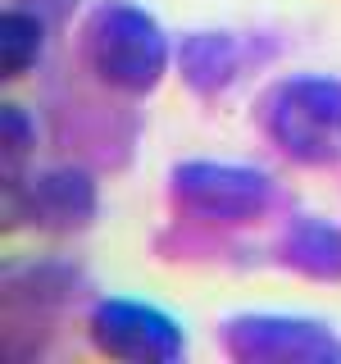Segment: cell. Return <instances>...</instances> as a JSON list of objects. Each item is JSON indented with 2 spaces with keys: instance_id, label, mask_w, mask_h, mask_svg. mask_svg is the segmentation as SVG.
I'll list each match as a JSON object with an SVG mask.
<instances>
[{
  "instance_id": "cell-6",
  "label": "cell",
  "mask_w": 341,
  "mask_h": 364,
  "mask_svg": "<svg viewBox=\"0 0 341 364\" xmlns=\"http://www.w3.org/2000/svg\"><path fill=\"white\" fill-rule=\"evenodd\" d=\"M28 214L50 232H73L96 219V182L82 168H50L28 187Z\"/></svg>"
},
{
  "instance_id": "cell-7",
  "label": "cell",
  "mask_w": 341,
  "mask_h": 364,
  "mask_svg": "<svg viewBox=\"0 0 341 364\" xmlns=\"http://www.w3.org/2000/svg\"><path fill=\"white\" fill-rule=\"evenodd\" d=\"M282 264L318 282H341V228L318 214L291 219L282 232Z\"/></svg>"
},
{
  "instance_id": "cell-5",
  "label": "cell",
  "mask_w": 341,
  "mask_h": 364,
  "mask_svg": "<svg viewBox=\"0 0 341 364\" xmlns=\"http://www.w3.org/2000/svg\"><path fill=\"white\" fill-rule=\"evenodd\" d=\"M91 341L100 355L128 364H173L182 360V333L168 314L151 310L141 301H100L91 310Z\"/></svg>"
},
{
  "instance_id": "cell-1",
  "label": "cell",
  "mask_w": 341,
  "mask_h": 364,
  "mask_svg": "<svg viewBox=\"0 0 341 364\" xmlns=\"http://www.w3.org/2000/svg\"><path fill=\"white\" fill-rule=\"evenodd\" d=\"M87 64L100 82L141 96L151 91L168 68V41L159 32V23L146 9L128 5V0H100L87 18L82 32Z\"/></svg>"
},
{
  "instance_id": "cell-10",
  "label": "cell",
  "mask_w": 341,
  "mask_h": 364,
  "mask_svg": "<svg viewBox=\"0 0 341 364\" xmlns=\"http://www.w3.org/2000/svg\"><path fill=\"white\" fill-rule=\"evenodd\" d=\"M5 151L9 155H28L32 151V128H28V114L18 105H5Z\"/></svg>"
},
{
  "instance_id": "cell-3",
  "label": "cell",
  "mask_w": 341,
  "mask_h": 364,
  "mask_svg": "<svg viewBox=\"0 0 341 364\" xmlns=\"http://www.w3.org/2000/svg\"><path fill=\"white\" fill-rule=\"evenodd\" d=\"M173 200L182 214L210 223H250L269 210L273 182L246 164H214V159H187L173 168Z\"/></svg>"
},
{
  "instance_id": "cell-11",
  "label": "cell",
  "mask_w": 341,
  "mask_h": 364,
  "mask_svg": "<svg viewBox=\"0 0 341 364\" xmlns=\"http://www.w3.org/2000/svg\"><path fill=\"white\" fill-rule=\"evenodd\" d=\"M23 9H32V14H41V18H64L68 9H73V0H18Z\"/></svg>"
},
{
  "instance_id": "cell-8",
  "label": "cell",
  "mask_w": 341,
  "mask_h": 364,
  "mask_svg": "<svg viewBox=\"0 0 341 364\" xmlns=\"http://www.w3.org/2000/svg\"><path fill=\"white\" fill-rule=\"evenodd\" d=\"M237 64H242V50L227 32H196V37L182 41L178 50V68H182V82L200 96H214L237 77Z\"/></svg>"
},
{
  "instance_id": "cell-2",
  "label": "cell",
  "mask_w": 341,
  "mask_h": 364,
  "mask_svg": "<svg viewBox=\"0 0 341 364\" xmlns=\"http://www.w3.org/2000/svg\"><path fill=\"white\" fill-rule=\"evenodd\" d=\"M269 132L301 164H341V82L287 77L269 96Z\"/></svg>"
},
{
  "instance_id": "cell-4",
  "label": "cell",
  "mask_w": 341,
  "mask_h": 364,
  "mask_svg": "<svg viewBox=\"0 0 341 364\" xmlns=\"http://www.w3.org/2000/svg\"><path fill=\"white\" fill-rule=\"evenodd\" d=\"M223 350L250 364H332L341 341L323 323L287 314H237L223 323Z\"/></svg>"
},
{
  "instance_id": "cell-9",
  "label": "cell",
  "mask_w": 341,
  "mask_h": 364,
  "mask_svg": "<svg viewBox=\"0 0 341 364\" xmlns=\"http://www.w3.org/2000/svg\"><path fill=\"white\" fill-rule=\"evenodd\" d=\"M41 46H45V18L41 14L18 5L0 18V68H5V77L28 73L41 60Z\"/></svg>"
}]
</instances>
